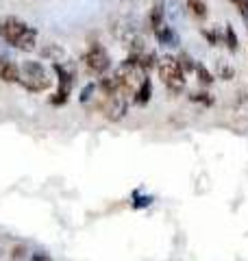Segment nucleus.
<instances>
[{
    "instance_id": "aec40b11",
    "label": "nucleus",
    "mask_w": 248,
    "mask_h": 261,
    "mask_svg": "<svg viewBox=\"0 0 248 261\" xmlns=\"http://www.w3.org/2000/svg\"><path fill=\"white\" fill-rule=\"evenodd\" d=\"M94 92H96V83H87L85 87H83V92H81V102H89V100H92Z\"/></svg>"
},
{
    "instance_id": "a878e982",
    "label": "nucleus",
    "mask_w": 248,
    "mask_h": 261,
    "mask_svg": "<svg viewBox=\"0 0 248 261\" xmlns=\"http://www.w3.org/2000/svg\"><path fill=\"white\" fill-rule=\"evenodd\" d=\"M31 261H44V255H41V252H35V255L31 257Z\"/></svg>"
},
{
    "instance_id": "4be33fe9",
    "label": "nucleus",
    "mask_w": 248,
    "mask_h": 261,
    "mask_svg": "<svg viewBox=\"0 0 248 261\" xmlns=\"http://www.w3.org/2000/svg\"><path fill=\"white\" fill-rule=\"evenodd\" d=\"M203 35H205V39L209 42V46H218V31H203Z\"/></svg>"
},
{
    "instance_id": "f257e3e1",
    "label": "nucleus",
    "mask_w": 248,
    "mask_h": 261,
    "mask_svg": "<svg viewBox=\"0 0 248 261\" xmlns=\"http://www.w3.org/2000/svg\"><path fill=\"white\" fill-rule=\"evenodd\" d=\"M20 85L33 94H39L51 87V79L39 61H24L20 68Z\"/></svg>"
},
{
    "instance_id": "393cba45",
    "label": "nucleus",
    "mask_w": 248,
    "mask_h": 261,
    "mask_svg": "<svg viewBox=\"0 0 248 261\" xmlns=\"http://www.w3.org/2000/svg\"><path fill=\"white\" fill-rule=\"evenodd\" d=\"M11 255H13V259H22V257H27V246H15Z\"/></svg>"
},
{
    "instance_id": "5701e85b",
    "label": "nucleus",
    "mask_w": 248,
    "mask_h": 261,
    "mask_svg": "<svg viewBox=\"0 0 248 261\" xmlns=\"http://www.w3.org/2000/svg\"><path fill=\"white\" fill-rule=\"evenodd\" d=\"M233 74H235V72H233V68H229V65H222V68H220V79L231 81V79H233Z\"/></svg>"
},
{
    "instance_id": "f3484780",
    "label": "nucleus",
    "mask_w": 248,
    "mask_h": 261,
    "mask_svg": "<svg viewBox=\"0 0 248 261\" xmlns=\"http://www.w3.org/2000/svg\"><path fill=\"white\" fill-rule=\"evenodd\" d=\"M41 55L46 57V59H53V61H61V57L65 55L63 53V48L61 46H57V44H48L44 50H41Z\"/></svg>"
},
{
    "instance_id": "ddd939ff",
    "label": "nucleus",
    "mask_w": 248,
    "mask_h": 261,
    "mask_svg": "<svg viewBox=\"0 0 248 261\" xmlns=\"http://www.w3.org/2000/svg\"><path fill=\"white\" fill-rule=\"evenodd\" d=\"M187 9H189V13L194 15V18H198V20H205L207 18V5H205V0H187Z\"/></svg>"
},
{
    "instance_id": "6e6552de",
    "label": "nucleus",
    "mask_w": 248,
    "mask_h": 261,
    "mask_svg": "<svg viewBox=\"0 0 248 261\" xmlns=\"http://www.w3.org/2000/svg\"><path fill=\"white\" fill-rule=\"evenodd\" d=\"M151 96H153V83H151V79H144L142 83H139L135 87V94H133V102L139 105V107H144V105H148V100H151Z\"/></svg>"
},
{
    "instance_id": "9b49d317",
    "label": "nucleus",
    "mask_w": 248,
    "mask_h": 261,
    "mask_svg": "<svg viewBox=\"0 0 248 261\" xmlns=\"http://www.w3.org/2000/svg\"><path fill=\"white\" fill-rule=\"evenodd\" d=\"M165 18V9H163V0H155L153 9H151V29H159Z\"/></svg>"
},
{
    "instance_id": "20e7f679",
    "label": "nucleus",
    "mask_w": 248,
    "mask_h": 261,
    "mask_svg": "<svg viewBox=\"0 0 248 261\" xmlns=\"http://www.w3.org/2000/svg\"><path fill=\"white\" fill-rule=\"evenodd\" d=\"M53 70L57 72V76H59V89H57V92L53 94L51 105L59 107V105L68 102V98H70V92H72V74L63 68V63H59V61L53 63Z\"/></svg>"
},
{
    "instance_id": "f8f14e48",
    "label": "nucleus",
    "mask_w": 248,
    "mask_h": 261,
    "mask_svg": "<svg viewBox=\"0 0 248 261\" xmlns=\"http://www.w3.org/2000/svg\"><path fill=\"white\" fill-rule=\"evenodd\" d=\"M96 87L101 89L105 98H109V96H113V94H118V85H115L113 76H101V81H98V85H96Z\"/></svg>"
},
{
    "instance_id": "4468645a",
    "label": "nucleus",
    "mask_w": 248,
    "mask_h": 261,
    "mask_svg": "<svg viewBox=\"0 0 248 261\" xmlns=\"http://www.w3.org/2000/svg\"><path fill=\"white\" fill-rule=\"evenodd\" d=\"M194 72H196V76H198V83L201 85H205V87H209V85H213V74L209 70H207V65L205 63H196V68H194Z\"/></svg>"
},
{
    "instance_id": "dca6fc26",
    "label": "nucleus",
    "mask_w": 248,
    "mask_h": 261,
    "mask_svg": "<svg viewBox=\"0 0 248 261\" xmlns=\"http://www.w3.org/2000/svg\"><path fill=\"white\" fill-rule=\"evenodd\" d=\"M177 63H179V68H181V72H183V74H187V72H192V70L196 68V61H194L187 53H181V55L177 57Z\"/></svg>"
},
{
    "instance_id": "a211bd4d",
    "label": "nucleus",
    "mask_w": 248,
    "mask_h": 261,
    "mask_svg": "<svg viewBox=\"0 0 248 261\" xmlns=\"http://www.w3.org/2000/svg\"><path fill=\"white\" fill-rule=\"evenodd\" d=\"M225 42H227V48L231 53H235L237 50V35H235V31H233V27L231 24H227V29H225Z\"/></svg>"
},
{
    "instance_id": "b1692460",
    "label": "nucleus",
    "mask_w": 248,
    "mask_h": 261,
    "mask_svg": "<svg viewBox=\"0 0 248 261\" xmlns=\"http://www.w3.org/2000/svg\"><path fill=\"white\" fill-rule=\"evenodd\" d=\"M237 9H239V15H242V18L246 20V24H248V0H239Z\"/></svg>"
},
{
    "instance_id": "39448f33",
    "label": "nucleus",
    "mask_w": 248,
    "mask_h": 261,
    "mask_svg": "<svg viewBox=\"0 0 248 261\" xmlns=\"http://www.w3.org/2000/svg\"><path fill=\"white\" fill-rule=\"evenodd\" d=\"M101 109L107 116V120L120 122L124 116H127V111H129V98L118 92V94H113L109 98H105V102L101 105Z\"/></svg>"
},
{
    "instance_id": "2eb2a0df",
    "label": "nucleus",
    "mask_w": 248,
    "mask_h": 261,
    "mask_svg": "<svg viewBox=\"0 0 248 261\" xmlns=\"http://www.w3.org/2000/svg\"><path fill=\"white\" fill-rule=\"evenodd\" d=\"M157 63H159V59H157V55L153 50L139 55V68H142L144 72H151L153 68H157Z\"/></svg>"
},
{
    "instance_id": "423d86ee",
    "label": "nucleus",
    "mask_w": 248,
    "mask_h": 261,
    "mask_svg": "<svg viewBox=\"0 0 248 261\" xmlns=\"http://www.w3.org/2000/svg\"><path fill=\"white\" fill-rule=\"evenodd\" d=\"M29 29L27 22H22L20 18H13V15H7V18L0 20V37L5 39L9 46H13L20 39V35Z\"/></svg>"
},
{
    "instance_id": "7ed1b4c3",
    "label": "nucleus",
    "mask_w": 248,
    "mask_h": 261,
    "mask_svg": "<svg viewBox=\"0 0 248 261\" xmlns=\"http://www.w3.org/2000/svg\"><path fill=\"white\" fill-rule=\"evenodd\" d=\"M83 63H85V68L92 72V74H105L107 70H109L111 65V59H109V53L105 50L103 44H92L87 48V53L83 55Z\"/></svg>"
},
{
    "instance_id": "bb28decb",
    "label": "nucleus",
    "mask_w": 248,
    "mask_h": 261,
    "mask_svg": "<svg viewBox=\"0 0 248 261\" xmlns=\"http://www.w3.org/2000/svg\"><path fill=\"white\" fill-rule=\"evenodd\" d=\"M231 3H233V5H235V7H237V5H239V0H231Z\"/></svg>"
},
{
    "instance_id": "1a4fd4ad",
    "label": "nucleus",
    "mask_w": 248,
    "mask_h": 261,
    "mask_svg": "<svg viewBox=\"0 0 248 261\" xmlns=\"http://www.w3.org/2000/svg\"><path fill=\"white\" fill-rule=\"evenodd\" d=\"M155 35H157V42L163 44V46H177L179 44V35L175 33V29L168 27L165 22L159 29H155Z\"/></svg>"
},
{
    "instance_id": "f03ea898",
    "label": "nucleus",
    "mask_w": 248,
    "mask_h": 261,
    "mask_svg": "<svg viewBox=\"0 0 248 261\" xmlns=\"http://www.w3.org/2000/svg\"><path fill=\"white\" fill-rule=\"evenodd\" d=\"M157 72H159V79L163 81V85L170 89L172 94H181L185 89V74L181 72L177 57L165 55L157 63Z\"/></svg>"
},
{
    "instance_id": "412c9836",
    "label": "nucleus",
    "mask_w": 248,
    "mask_h": 261,
    "mask_svg": "<svg viewBox=\"0 0 248 261\" xmlns=\"http://www.w3.org/2000/svg\"><path fill=\"white\" fill-rule=\"evenodd\" d=\"M151 202H153V198H151V196H142V198H139V196L135 194L133 207H135V209H142V207H148V205H151Z\"/></svg>"
},
{
    "instance_id": "0eeeda50",
    "label": "nucleus",
    "mask_w": 248,
    "mask_h": 261,
    "mask_svg": "<svg viewBox=\"0 0 248 261\" xmlns=\"http://www.w3.org/2000/svg\"><path fill=\"white\" fill-rule=\"evenodd\" d=\"M35 44H37V31L29 27L27 31L20 35V39L13 44V48H18V50H24V53H31V50H35Z\"/></svg>"
},
{
    "instance_id": "9d476101",
    "label": "nucleus",
    "mask_w": 248,
    "mask_h": 261,
    "mask_svg": "<svg viewBox=\"0 0 248 261\" xmlns=\"http://www.w3.org/2000/svg\"><path fill=\"white\" fill-rule=\"evenodd\" d=\"M0 79L5 83H20V68L13 61H3L0 63Z\"/></svg>"
},
{
    "instance_id": "6ab92c4d",
    "label": "nucleus",
    "mask_w": 248,
    "mask_h": 261,
    "mask_svg": "<svg viewBox=\"0 0 248 261\" xmlns=\"http://www.w3.org/2000/svg\"><path fill=\"white\" fill-rule=\"evenodd\" d=\"M189 100H192V102H201V105H205V107H211V105H213V96L207 94V92H194V94H189Z\"/></svg>"
}]
</instances>
